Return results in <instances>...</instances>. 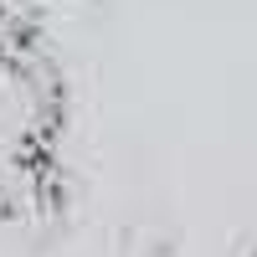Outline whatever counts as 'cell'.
<instances>
[{
  "label": "cell",
  "instance_id": "cell-1",
  "mask_svg": "<svg viewBox=\"0 0 257 257\" xmlns=\"http://www.w3.org/2000/svg\"><path fill=\"white\" fill-rule=\"evenodd\" d=\"M62 134V82L31 26H0V206H31Z\"/></svg>",
  "mask_w": 257,
  "mask_h": 257
},
{
  "label": "cell",
  "instance_id": "cell-2",
  "mask_svg": "<svg viewBox=\"0 0 257 257\" xmlns=\"http://www.w3.org/2000/svg\"><path fill=\"white\" fill-rule=\"evenodd\" d=\"M252 257H257V247H252Z\"/></svg>",
  "mask_w": 257,
  "mask_h": 257
}]
</instances>
